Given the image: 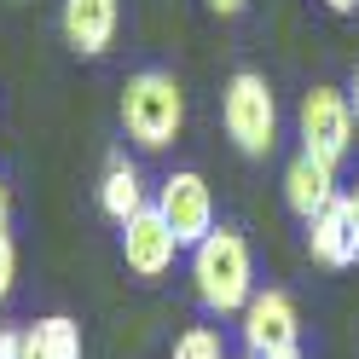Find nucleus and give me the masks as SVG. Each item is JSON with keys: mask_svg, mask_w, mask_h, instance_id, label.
<instances>
[{"mask_svg": "<svg viewBox=\"0 0 359 359\" xmlns=\"http://www.w3.org/2000/svg\"><path fill=\"white\" fill-rule=\"evenodd\" d=\"M0 359H18V330H0Z\"/></svg>", "mask_w": 359, "mask_h": 359, "instance_id": "f3484780", "label": "nucleus"}, {"mask_svg": "<svg viewBox=\"0 0 359 359\" xmlns=\"http://www.w3.org/2000/svg\"><path fill=\"white\" fill-rule=\"evenodd\" d=\"M64 41L81 53V58H99L110 53V41H116V24H122V6L116 0H64Z\"/></svg>", "mask_w": 359, "mask_h": 359, "instance_id": "6e6552de", "label": "nucleus"}, {"mask_svg": "<svg viewBox=\"0 0 359 359\" xmlns=\"http://www.w3.org/2000/svg\"><path fill=\"white\" fill-rule=\"evenodd\" d=\"M122 128L140 151H168L186 128V93L168 70H140L122 87Z\"/></svg>", "mask_w": 359, "mask_h": 359, "instance_id": "f03ea898", "label": "nucleus"}, {"mask_svg": "<svg viewBox=\"0 0 359 359\" xmlns=\"http://www.w3.org/2000/svg\"><path fill=\"white\" fill-rule=\"evenodd\" d=\"M220 122H226L232 145L243 156H273V145H278V99L266 87V76L238 70L226 81V93H220Z\"/></svg>", "mask_w": 359, "mask_h": 359, "instance_id": "7ed1b4c3", "label": "nucleus"}, {"mask_svg": "<svg viewBox=\"0 0 359 359\" xmlns=\"http://www.w3.org/2000/svg\"><path fill=\"white\" fill-rule=\"evenodd\" d=\"M243 359H255V353H243Z\"/></svg>", "mask_w": 359, "mask_h": 359, "instance_id": "412c9836", "label": "nucleus"}, {"mask_svg": "<svg viewBox=\"0 0 359 359\" xmlns=\"http://www.w3.org/2000/svg\"><path fill=\"white\" fill-rule=\"evenodd\" d=\"M336 197H342V186H336V163H319V156H296V163L284 168V203L296 209L302 220H313L319 209H330Z\"/></svg>", "mask_w": 359, "mask_h": 359, "instance_id": "1a4fd4ad", "label": "nucleus"}, {"mask_svg": "<svg viewBox=\"0 0 359 359\" xmlns=\"http://www.w3.org/2000/svg\"><path fill=\"white\" fill-rule=\"evenodd\" d=\"M209 6H215V12H220V18H238V12H243V6H250V0H209Z\"/></svg>", "mask_w": 359, "mask_h": 359, "instance_id": "dca6fc26", "label": "nucleus"}, {"mask_svg": "<svg viewBox=\"0 0 359 359\" xmlns=\"http://www.w3.org/2000/svg\"><path fill=\"white\" fill-rule=\"evenodd\" d=\"M156 215L168 220V232L180 238V250H197L209 232H215V197H209V180L197 168H174L156 191Z\"/></svg>", "mask_w": 359, "mask_h": 359, "instance_id": "423d86ee", "label": "nucleus"}, {"mask_svg": "<svg viewBox=\"0 0 359 359\" xmlns=\"http://www.w3.org/2000/svg\"><path fill=\"white\" fill-rule=\"evenodd\" d=\"M174 359H226V342H220L215 325H191V330H180Z\"/></svg>", "mask_w": 359, "mask_h": 359, "instance_id": "ddd939ff", "label": "nucleus"}, {"mask_svg": "<svg viewBox=\"0 0 359 359\" xmlns=\"http://www.w3.org/2000/svg\"><path fill=\"white\" fill-rule=\"evenodd\" d=\"M307 255L319 266H353L359 261V232H353V215L342 197L307 220Z\"/></svg>", "mask_w": 359, "mask_h": 359, "instance_id": "9d476101", "label": "nucleus"}, {"mask_svg": "<svg viewBox=\"0 0 359 359\" xmlns=\"http://www.w3.org/2000/svg\"><path fill=\"white\" fill-rule=\"evenodd\" d=\"M348 104H353V122H359V70H353V81H348Z\"/></svg>", "mask_w": 359, "mask_h": 359, "instance_id": "6ab92c4d", "label": "nucleus"}, {"mask_svg": "<svg viewBox=\"0 0 359 359\" xmlns=\"http://www.w3.org/2000/svg\"><path fill=\"white\" fill-rule=\"evenodd\" d=\"M296 133H302V151L319 156V163H342L359 140V122H353V104L348 93L336 87H313L302 93V110H296Z\"/></svg>", "mask_w": 359, "mask_h": 359, "instance_id": "20e7f679", "label": "nucleus"}, {"mask_svg": "<svg viewBox=\"0 0 359 359\" xmlns=\"http://www.w3.org/2000/svg\"><path fill=\"white\" fill-rule=\"evenodd\" d=\"M180 255V238L168 232V220L156 215V203H145L133 220H122V261L133 278H163Z\"/></svg>", "mask_w": 359, "mask_h": 359, "instance_id": "0eeeda50", "label": "nucleus"}, {"mask_svg": "<svg viewBox=\"0 0 359 359\" xmlns=\"http://www.w3.org/2000/svg\"><path fill=\"white\" fill-rule=\"evenodd\" d=\"M99 209L116 220V226L145 209V180H140V168H133L128 156H110V168H104V180H99Z\"/></svg>", "mask_w": 359, "mask_h": 359, "instance_id": "f8f14e48", "label": "nucleus"}, {"mask_svg": "<svg viewBox=\"0 0 359 359\" xmlns=\"http://www.w3.org/2000/svg\"><path fill=\"white\" fill-rule=\"evenodd\" d=\"M238 319H243V348L255 359H296L302 353V313L284 290H255Z\"/></svg>", "mask_w": 359, "mask_h": 359, "instance_id": "39448f33", "label": "nucleus"}, {"mask_svg": "<svg viewBox=\"0 0 359 359\" xmlns=\"http://www.w3.org/2000/svg\"><path fill=\"white\" fill-rule=\"evenodd\" d=\"M325 6H330V12H353L359 0H325Z\"/></svg>", "mask_w": 359, "mask_h": 359, "instance_id": "aec40b11", "label": "nucleus"}, {"mask_svg": "<svg viewBox=\"0 0 359 359\" xmlns=\"http://www.w3.org/2000/svg\"><path fill=\"white\" fill-rule=\"evenodd\" d=\"M296 359H302V353H296Z\"/></svg>", "mask_w": 359, "mask_h": 359, "instance_id": "4be33fe9", "label": "nucleus"}, {"mask_svg": "<svg viewBox=\"0 0 359 359\" xmlns=\"http://www.w3.org/2000/svg\"><path fill=\"white\" fill-rule=\"evenodd\" d=\"M191 290H197V302H203V313H215V319L243 313V302L255 296V261H250L243 232L215 226L197 243L191 250Z\"/></svg>", "mask_w": 359, "mask_h": 359, "instance_id": "f257e3e1", "label": "nucleus"}, {"mask_svg": "<svg viewBox=\"0 0 359 359\" xmlns=\"http://www.w3.org/2000/svg\"><path fill=\"white\" fill-rule=\"evenodd\" d=\"M6 215H12V191H6V180H0V232H6Z\"/></svg>", "mask_w": 359, "mask_h": 359, "instance_id": "a211bd4d", "label": "nucleus"}, {"mask_svg": "<svg viewBox=\"0 0 359 359\" xmlns=\"http://www.w3.org/2000/svg\"><path fill=\"white\" fill-rule=\"evenodd\" d=\"M342 203H348V215H353V232H359V180H353V186L342 191Z\"/></svg>", "mask_w": 359, "mask_h": 359, "instance_id": "2eb2a0df", "label": "nucleus"}, {"mask_svg": "<svg viewBox=\"0 0 359 359\" xmlns=\"http://www.w3.org/2000/svg\"><path fill=\"white\" fill-rule=\"evenodd\" d=\"M18 359H81V325L47 313L29 330H18Z\"/></svg>", "mask_w": 359, "mask_h": 359, "instance_id": "9b49d317", "label": "nucleus"}, {"mask_svg": "<svg viewBox=\"0 0 359 359\" xmlns=\"http://www.w3.org/2000/svg\"><path fill=\"white\" fill-rule=\"evenodd\" d=\"M12 284H18V243L0 232V302L12 296Z\"/></svg>", "mask_w": 359, "mask_h": 359, "instance_id": "4468645a", "label": "nucleus"}]
</instances>
